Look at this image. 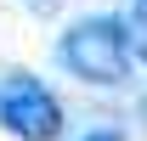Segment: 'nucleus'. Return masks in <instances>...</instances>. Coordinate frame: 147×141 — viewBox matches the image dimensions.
I'll list each match as a JSON object with an SVG mask.
<instances>
[{"instance_id":"obj_1","label":"nucleus","mask_w":147,"mask_h":141,"mask_svg":"<svg viewBox=\"0 0 147 141\" xmlns=\"http://www.w3.org/2000/svg\"><path fill=\"white\" fill-rule=\"evenodd\" d=\"M57 62L91 85H125L130 79V28L119 17H79L57 40Z\"/></svg>"},{"instance_id":"obj_2","label":"nucleus","mask_w":147,"mask_h":141,"mask_svg":"<svg viewBox=\"0 0 147 141\" xmlns=\"http://www.w3.org/2000/svg\"><path fill=\"white\" fill-rule=\"evenodd\" d=\"M0 124L17 141H57L62 136V102L28 73H6V85H0Z\"/></svg>"},{"instance_id":"obj_3","label":"nucleus","mask_w":147,"mask_h":141,"mask_svg":"<svg viewBox=\"0 0 147 141\" xmlns=\"http://www.w3.org/2000/svg\"><path fill=\"white\" fill-rule=\"evenodd\" d=\"M85 141H125L119 130H96V136H85Z\"/></svg>"},{"instance_id":"obj_4","label":"nucleus","mask_w":147,"mask_h":141,"mask_svg":"<svg viewBox=\"0 0 147 141\" xmlns=\"http://www.w3.org/2000/svg\"><path fill=\"white\" fill-rule=\"evenodd\" d=\"M34 6H51V0H34Z\"/></svg>"}]
</instances>
